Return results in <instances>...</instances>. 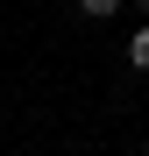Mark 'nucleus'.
<instances>
[{"label": "nucleus", "mask_w": 149, "mask_h": 156, "mask_svg": "<svg viewBox=\"0 0 149 156\" xmlns=\"http://www.w3.org/2000/svg\"><path fill=\"white\" fill-rule=\"evenodd\" d=\"M128 64H135V71H149V21L128 36Z\"/></svg>", "instance_id": "obj_1"}, {"label": "nucleus", "mask_w": 149, "mask_h": 156, "mask_svg": "<svg viewBox=\"0 0 149 156\" xmlns=\"http://www.w3.org/2000/svg\"><path fill=\"white\" fill-rule=\"evenodd\" d=\"M78 14H92V21H107V14H121V0H78Z\"/></svg>", "instance_id": "obj_2"}, {"label": "nucleus", "mask_w": 149, "mask_h": 156, "mask_svg": "<svg viewBox=\"0 0 149 156\" xmlns=\"http://www.w3.org/2000/svg\"><path fill=\"white\" fill-rule=\"evenodd\" d=\"M135 7H142V14H149V0H135Z\"/></svg>", "instance_id": "obj_3"}, {"label": "nucleus", "mask_w": 149, "mask_h": 156, "mask_svg": "<svg viewBox=\"0 0 149 156\" xmlns=\"http://www.w3.org/2000/svg\"><path fill=\"white\" fill-rule=\"evenodd\" d=\"M135 156H149V149H135Z\"/></svg>", "instance_id": "obj_4"}]
</instances>
